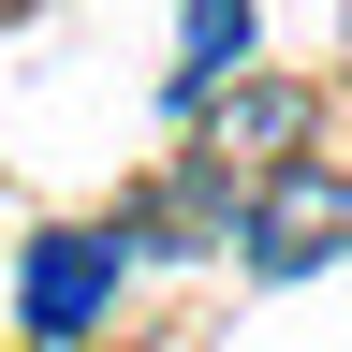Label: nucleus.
Listing matches in <instances>:
<instances>
[{"label": "nucleus", "instance_id": "f257e3e1", "mask_svg": "<svg viewBox=\"0 0 352 352\" xmlns=\"http://www.w3.org/2000/svg\"><path fill=\"white\" fill-rule=\"evenodd\" d=\"M235 264L250 279H308L323 250H352V176H323V162H279V176H250L235 191Z\"/></svg>", "mask_w": 352, "mask_h": 352}, {"label": "nucleus", "instance_id": "f03ea898", "mask_svg": "<svg viewBox=\"0 0 352 352\" xmlns=\"http://www.w3.org/2000/svg\"><path fill=\"white\" fill-rule=\"evenodd\" d=\"M118 279H132V235H118V220H44L30 264H15V323H30L44 352H74V338L118 308Z\"/></svg>", "mask_w": 352, "mask_h": 352}, {"label": "nucleus", "instance_id": "7ed1b4c3", "mask_svg": "<svg viewBox=\"0 0 352 352\" xmlns=\"http://www.w3.org/2000/svg\"><path fill=\"white\" fill-rule=\"evenodd\" d=\"M191 118H206V176H220V191H250V176L308 162V88H279V74H220Z\"/></svg>", "mask_w": 352, "mask_h": 352}, {"label": "nucleus", "instance_id": "20e7f679", "mask_svg": "<svg viewBox=\"0 0 352 352\" xmlns=\"http://www.w3.org/2000/svg\"><path fill=\"white\" fill-rule=\"evenodd\" d=\"M338 59H352V0H338Z\"/></svg>", "mask_w": 352, "mask_h": 352}]
</instances>
